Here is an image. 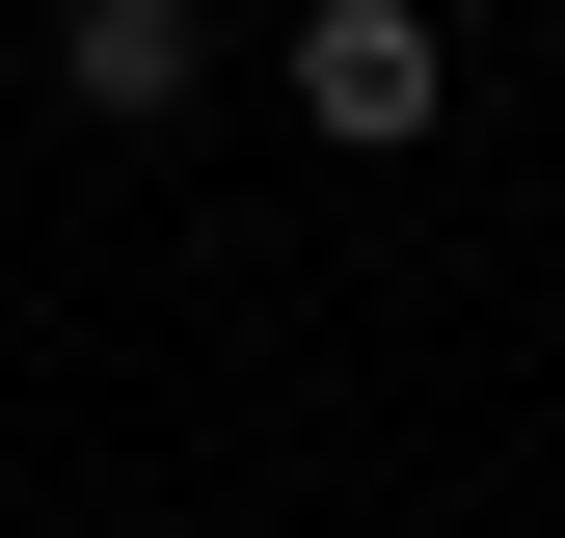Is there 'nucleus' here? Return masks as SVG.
I'll return each instance as SVG.
<instances>
[{
    "instance_id": "nucleus-1",
    "label": "nucleus",
    "mask_w": 565,
    "mask_h": 538,
    "mask_svg": "<svg viewBox=\"0 0 565 538\" xmlns=\"http://www.w3.org/2000/svg\"><path fill=\"white\" fill-rule=\"evenodd\" d=\"M297 108L350 134V162H404V134L458 108V54H431V0H323V28H297Z\"/></svg>"
},
{
    "instance_id": "nucleus-2",
    "label": "nucleus",
    "mask_w": 565,
    "mask_h": 538,
    "mask_svg": "<svg viewBox=\"0 0 565 538\" xmlns=\"http://www.w3.org/2000/svg\"><path fill=\"white\" fill-rule=\"evenodd\" d=\"M54 82H82L108 134H162L189 82H216V28H189V0H54Z\"/></svg>"
}]
</instances>
